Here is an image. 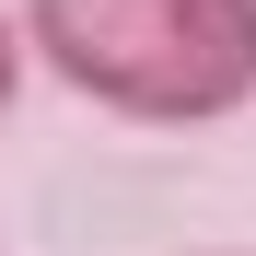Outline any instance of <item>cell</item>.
<instances>
[{
  "mask_svg": "<svg viewBox=\"0 0 256 256\" xmlns=\"http://www.w3.org/2000/svg\"><path fill=\"white\" fill-rule=\"evenodd\" d=\"M24 58H35V47H24V24L0 12V116H12V94H24Z\"/></svg>",
  "mask_w": 256,
  "mask_h": 256,
  "instance_id": "2",
  "label": "cell"
},
{
  "mask_svg": "<svg viewBox=\"0 0 256 256\" xmlns=\"http://www.w3.org/2000/svg\"><path fill=\"white\" fill-rule=\"evenodd\" d=\"M210 256H233V244H210Z\"/></svg>",
  "mask_w": 256,
  "mask_h": 256,
  "instance_id": "3",
  "label": "cell"
},
{
  "mask_svg": "<svg viewBox=\"0 0 256 256\" xmlns=\"http://www.w3.org/2000/svg\"><path fill=\"white\" fill-rule=\"evenodd\" d=\"M24 47L128 128L256 105V0H24Z\"/></svg>",
  "mask_w": 256,
  "mask_h": 256,
  "instance_id": "1",
  "label": "cell"
}]
</instances>
